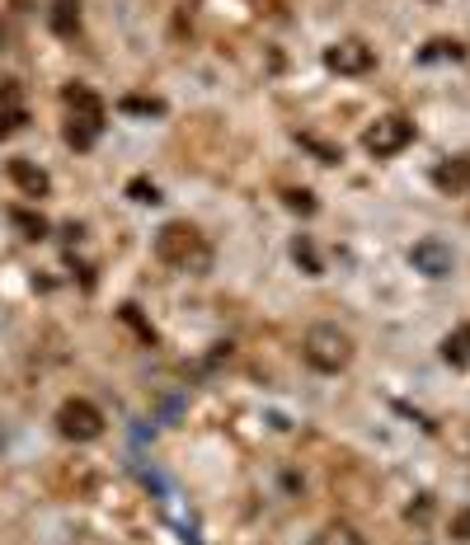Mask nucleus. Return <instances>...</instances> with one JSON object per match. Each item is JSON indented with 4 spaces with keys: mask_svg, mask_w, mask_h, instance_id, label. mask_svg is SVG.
<instances>
[{
    "mask_svg": "<svg viewBox=\"0 0 470 545\" xmlns=\"http://www.w3.org/2000/svg\"><path fill=\"white\" fill-rule=\"evenodd\" d=\"M311 545H362V536L358 531H348V527H325Z\"/></svg>",
    "mask_w": 470,
    "mask_h": 545,
    "instance_id": "nucleus-16",
    "label": "nucleus"
},
{
    "mask_svg": "<svg viewBox=\"0 0 470 545\" xmlns=\"http://www.w3.org/2000/svg\"><path fill=\"white\" fill-rule=\"evenodd\" d=\"M325 66L339 76H367L376 66V52L362 38H339L334 47H325Z\"/></svg>",
    "mask_w": 470,
    "mask_h": 545,
    "instance_id": "nucleus-7",
    "label": "nucleus"
},
{
    "mask_svg": "<svg viewBox=\"0 0 470 545\" xmlns=\"http://www.w3.org/2000/svg\"><path fill=\"white\" fill-rule=\"evenodd\" d=\"M10 221H15V226L29 235V240H43V235H47V221L33 217V212H24V207H15V212H10Z\"/></svg>",
    "mask_w": 470,
    "mask_h": 545,
    "instance_id": "nucleus-14",
    "label": "nucleus"
},
{
    "mask_svg": "<svg viewBox=\"0 0 470 545\" xmlns=\"http://www.w3.org/2000/svg\"><path fill=\"white\" fill-rule=\"evenodd\" d=\"M62 104H66V146H76V151H90L94 141L104 137V123H109V109H104V99H99L90 85H66Z\"/></svg>",
    "mask_w": 470,
    "mask_h": 545,
    "instance_id": "nucleus-2",
    "label": "nucleus"
},
{
    "mask_svg": "<svg viewBox=\"0 0 470 545\" xmlns=\"http://www.w3.org/2000/svg\"><path fill=\"white\" fill-rule=\"evenodd\" d=\"M24 123H29V113H24V109H0V141L15 137V132H24Z\"/></svg>",
    "mask_w": 470,
    "mask_h": 545,
    "instance_id": "nucleus-17",
    "label": "nucleus"
},
{
    "mask_svg": "<svg viewBox=\"0 0 470 545\" xmlns=\"http://www.w3.org/2000/svg\"><path fill=\"white\" fill-rule=\"evenodd\" d=\"M292 259L306 268V278H320V273H325V264H320V254H315V245H311V235H297V240H292Z\"/></svg>",
    "mask_w": 470,
    "mask_h": 545,
    "instance_id": "nucleus-12",
    "label": "nucleus"
},
{
    "mask_svg": "<svg viewBox=\"0 0 470 545\" xmlns=\"http://www.w3.org/2000/svg\"><path fill=\"white\" fill-rule=\"evenodd\" d=\"M5 174H10V184L24 193V198H47V188H52V179H47V170H38L33 160L15 156L10 165H5Z\"/></svg>",
    "mask_w": 470,
    "mask_h": 545,
    "instance_id": "nucleus-8",
    "label": "nucleus"
},
{
    "mask_svg": "<svg viewBox=\"0 0 470 545\" xmlns=\"http://www.w3.org/2000/svg\"><path fill=\"white\" fill-rule=\"evenodd\" d=\"M447 57H452V62H461V57H466V47L456 43V38H438V43H428L419 52V62H447Z\"/></svg>",
    "mask_w": 470,
    "mask_h": 545,
    "instance_id": "nucleus-13",
    "label": "nucleus"
},
{
    "mask_svg": "<svg viewBox=\"0 0 470 545\" xmlns=\"http://www.w3.org/2000/svg\"><path fill=\"white\" fill-rule=\"evenodd\" d=\"M47 24H52V33H57V38H76V29H80V0H52V15H47Z\"/></svg>",
    "mask_w": 470,
    "mask_h": 545,
    "instance_id": "nucleus-10",
    "label": "nucleus"
},
{
    "mask_svg": "<svg viewBox=\"0 0 470 545\" xmlns=\"http://www.w3.org/2000/svg\"><path fill=\"white\" fill-rule=\"evenodd\" d=\"M123 109L127 113H160L156 99H123Z\"/></svg>",
    "mask_w": 470,
    "mask_h": 545,
    "instance_id": "nucleus-20",
    "label": "nucleus"
},
{
    "mask_svg": "<svg viewBox=\"0 0 470 545\" xmlns=\"http://www.w3.org/2000/svg\"><path fill=\"white\" fill-rule=\"evenodd\" d=\"M5 38H10V33H5V24H0V47H5Z\"/></svg>",
    "mask_w": 470,
    "mask_h": 545,
    "instance_id": "nucleus-21",
    "label": "nucleus"
},
{
    "mask_svg": "<svg viewBox=\"0 0 470 545\" xmlns=\"http://www.w3.org/2000/svg\"><path fill=\"white\" fill-rule=\"evenodd\" d=\"M301 358H306V367H315V372H344L348 362H353V334L339 325H311L306 329V339H301Z\"/></svg>",
    "mask_w": 470,
    "mask_h": 545,
    "instance_id": "nucleus-3",
    "label": "nucleus"
},
{
    "mask_svg": "<svg viewBox=\"0 0 470 545\" xmlns=\"http://www.w3.org/2000/svg\"><path fill=\"white\" fill-rule=\"evenodd\" d=\"M287 207L301 212V217H311V212H315V193H311V188H292V193H287Z\"/></svg>",
    "mask_w": 470,
    "mask_h": 545,
    "instance_id": "nucleus-18",
    "label": "nucleus"
},
{
    "mask_svg": "<svg viewBox=\"0 0 470 545\" xmlns=\"http://www.w3.org/2000/svg\"><path fill=\"white\" fill-rule=\"evenodd\" d=\"M442 362L452 367H470V325H456L447 339H442Z\"/></svg>",
    "mask_w": 470,
    "mask_h": 545,
    "instance_id": "nucleus-11",
    "label": "nucleus"
},
{
    "mask_svg": "<svg viewBox=\"0 0 470 545\" xmlns=\"http://www.w3.org/2000/svg\"><path fill=\"white\" fill-rule=\"evenodd\" d=\"M433 184L442 188V193H452V198H461V193H470V156H447L433 165Z\"/></svg>",
    "mask_w": 470,
    "mask_h": 545,
    "instance_id": "nucleus-9",
    "label": "nucleus"
},
{
    "mask_svg": "<svg viewBox=\"0 0 470 545\" xmlns=\"http://www.w3.org/2000/svg\"><path fill=\"white\" fill-rule=\"evenodd\" d=\"M452 541H470V508L452 517Z\"/></svg>",
    "mask_w": 470,
    "mask_h": 545,
    "instance_id": "nucleus-19",
    "label": "nucleus"
},
{
    "mask_svg": "<svg viewBox=\"0 0 470 545\" xmlns=\"http://www.w3.org/2000/svg\"><path fill=\"white\" fill-rule=\"evenodd\" d=\"M57 433L66 437V442H94V437L104 433V414H99V405L94 400H66L62 409H57Z\"/></svg>",
    "mask_w": 470,
    "mask_h": 545,
    "instance_id": "nucleus-5",
    "label": "nucleus"
},
{
    "mask_svg": "<svg viewBox=\"0 0 470 545\" xmlns=\"http://www.w3.org/2000/svg\"><path fill=\"white\" fill-rule=\"evenodd\" d=\"M409 141H414V123H409V118H400V113H386V118H376V123L362 132V146H367L376 160L400 156Z\"/></svg>",
    "mask_w": 470,
    "mask_h": 545,
    "instance_id": "nucleus-4",
    "label": "nucleus"
},
{
    "mask_svg": "<svg viewBox=\"0 0 470 545\" xmlns=\"http://www.w3.org/2000/svg\"><path fill=\"white\" fill-rule=\"evenodd\" d=\"M156 259L165 268H174V273H207L212 268V245H207V235L198 226L170 221L156 235Z\"/></svg>",
    "mask_w": 470,
    "mask_h": 545,
    "instance_id": "nucleus-1",
    "label": "nucleus"
},
{
    "mask_svg": "<svg viewBox=\"0 0 470 545\" xmlns=\"http://www.w3.org/2000/svg\"><path fill=\"white\" fill-rule=\"evenodd\" d=\"M409 264H414V273H423V278H452V268H456V254L447 240H438V235H423L419 245L409 250Z\"/></svg>",
    "mask_w": 470,
    "mask_h": 545,
    "instance_id": "nucleus-6",
    "label": "nucleus"
},
{
    "mask_svg": "<svg viewBox=\"0 0 470 545\" xmlns=\"http://www.w3.org/2000/svg\"><path fill=\"white\" fill-rule=\"evenodd\" d=\"M127 198L141 203V207H156L160 203V188L151 184V179H132V184H127Z\"/></svg>",
    "mask_w": 470,
    "mask_h": 545,
    "instance_id": "nucleus-15",
    "label": "nucleus"
}]
</instances>
